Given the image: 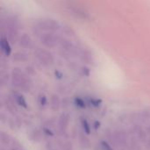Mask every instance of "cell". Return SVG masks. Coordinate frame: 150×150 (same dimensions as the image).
<instances>
[{
    "label": "cell",
    "mask_w": 150,
    "mask_h": 150,
    "mask_svg": "<svg viewBox=\"0 0 150 150\" xmlns=\"http://www.w3.org/2000/svg\"><path fill=\"white\" fill-rule=\"evenodd\" d=\"M25 76L20 73H13V84L15 86H22L25 83Z\"/></svg>",
    "instance_id": "obj_1"
},
{
    "label": "cell",
    "mask_w": 150,
    "mask_h": 150,
    "mask_svg": "<svg viewBox=\"0 0 150 150\" xmlns=\"http://www.w3.org/2000/svg\"><path fill=\"white\" fill-rule=\"evenodd\" d=\"M59 123H60V126L62 127V128H66L67 126H68V123H69V116H68V114L63 113L62 115L61 119H60Z\"/></svg>",
    "instance_id": "obj_2"
},
{
    "label": "cell",
    "mask_w": 150,
    "mask_h": 150,
    "mask_svg": "<svg viewBox=\"0 0 150 150\" xmlns=\"http://www.w3.org/2000/svg\"><path fill=\"white\" fill-rule=\"evenodd\" d=\"M14 98H15V101H16L19 105H21V106H23V107H26L25 100V98H24L21 95H19V94H15Z\"/></svg>",
    "instance_id": "obj_3"
},
{
    "label": "cell",
    "mask_w": 150,
    "mask_h": 150,
    "mask_svg": "<svg viewBox=\"0 0 150 150\" xmlns=\"http://www.w3.org/2000/svg\"><path fill=\"white\" fill-rule=\"evenodd\" d=\"M51 107L53 110H58L60 108V101L57 97H53L51 100Z\"/></svg>",
    "instance_id": "obj_4"
},
{
    "label": "cell",
    "mask_w": 150,
    "mask_h": 150,
    "mask_svg": "<svg viewBox=\"0 0 150 150\" xmlns=\"http://www.w3.org/2000/svg\"><path fill=\"white\" fill-rule=\"evenodd\" d=\"M83 127L84 131L86 132V134H89L91 133L90 132V127H89V125H88V123H87L86 120H83Z\"/></svg>",
    "instance_id": "obj_5"
},
{
    "label": "cell",
    "mask_w": 150,
    "mask_h": 150,
    "mask_svg": "<svg viewBox=\"0 0 150 150\" xmlns=\"http://www.w3.org/2000/svg\"><path fill=\"white\" fill-rule=\"evenodd\" d=\"M76 105H78V106L81 107V108H83V107L85 106L84 102H83V100H80V99H77V100H76Z\"/></svg>",
    "instance_id": "obj_6"
},
{
    "label": "cell",
    "mask_w": 150,
    "mask_h": 150,
    "mask_svg": "<svg viewBox=\"0 0 150 150\" xmlns=\"http://www.w3.org/2000/svg\"><path fill=\"white\" fill-rule=\"evenodd\" d=\"M103 146L105 147V149L106 150H111V148L108 146V144L107 143H105V142H103Z\"/></svg>",
    "instance_id": "obj_7"
}]
</instances>
